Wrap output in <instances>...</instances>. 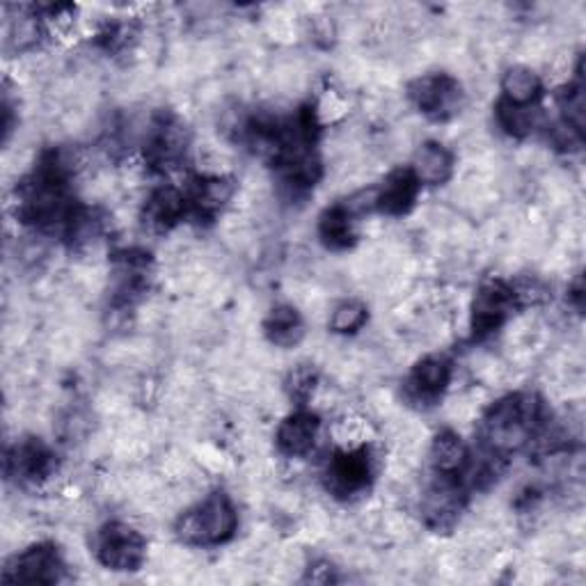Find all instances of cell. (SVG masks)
I'll return each instance as SVG.
<instances>
[{
	"label": "cell",
	"mask_w": 586,
	"mask_h": 586,
	"mask_svg": "<svg viewBox=\"0 0 586 586\" xmlns=\"http://www.w3.org/2000/svg\"><path fill=\"white\" fill-rule=\"evenodd\" d=\"M238 527V513L229 495L212 493L195 506L179 513L175 521V534L184 545L206 547L227 543Z\"/></svg>",
	"instance_id": "obj_1"
},
{
	"label": "cell",
	"mask_w": 586,
	"mask_h": 586,
	"mask_svg": "<svg viewBox=\"0 0 586 586\" xmlns=\"http://www.w3.org/2000/svg\"><path fill=\"white\" fill-rule=\"evenodd\" d=\"M312 111H315V122L330 126V124H337L349 117V99L341 90L328 88L321 92L317 106Z\"/></svg>",
	"instance_id": "obj_16"
},
{
	"label": "cell",
	"mask_w": 586,
	"mask_h": 586,
	"mask_svg": "<svg viewBox=\"0 0 586 586\" xmlns=\"http://www.w3.org/2000/svg\"><path fill=\"white\" fill-rule=\"evenodd\" d=\"M408 96L420 113L438 122L459 117L467 106L463 85L450 74H424L415 79L408 85Z\"/></svg>",
	"instance_id": "obj_3"
},
{
	"label": "cell",
	"mask_w": 586,
	"mask_h": 586,
	"mask_svg": "<svg viewBox=\"0 0 586 586\" xmlns=\"http://www.w3.org/2000/svg\"><path fill=\"white\" fill-rule=\"evenodd\" d=\"M96 559L111 570H137L147 562V541L143 532L128 523H109L94 538Z\"/></svg>",
	"instance_id": "obj_2"
},
{
	"label": "cell",
	"mask_w": 586,
	"mask_h": 586,
	"mask_svg": "<svg viewBox=\"0 0 586 586\" xmlns=\"http://www.w3.org/2000/svg\"><path fill=\"white\" fill-rule=\"evenodd\" d=\"M369 317V309L362 300L347 298L337 305H332L330 317H328V328L337 335H353L360 328H364Z\"/></svg>",
	"instance_id": "obj_15"
},
{
	"label": "cell",
	"mask_w": 586,
	"mask_h": 586,
	"mask_svg": "<svg viewBox=\"0 0 586 586\" xmlns=\"http://www.w3.org/2000/svg\"><path fill=\"white\" fill-rule=\"evenodd\" d=\"M454 154L442 143H424L412 154L410 172L415 175L420 184L426 186H442L454 175Z\"/></svg>",
	"instance_id": "obj_8"
},
{
	"label": "cell",
	"mask_w": 586,
	"mask_h": 586,
	"mask_svg": "<svg viewBox=\"0 0 586 586\" xmlns=\"http://www.w3.org/2000/svg\"><path fill=\"white\" fill-rule=\"evenodd\" d=\"M429 461L442 476H456L470 461V452L456 431H442L429 442Z\"/></svg>",
	"instance_id": "obj_11"
},
{
	"label": "cell",
	"mask_w": 586,
	"mask_h": 586,
	"mask_svg": "<svg viewBox=\"0 0 586 586\" xmlns=\"http://www.w3.org/2000/svg\"><path fill=\"white\" fill-rule=\"evenodd\" d=\"M420 182L410 169H397L385 179V184L378 188V212L388 216H403L418 202Z\"/></svg>",
	"instance_id": "obj_10"
},
{
	"label": "cell",
	"mask_w": 586,
	"mask_h": 586,
	"mask_svg": "<svg viewBox=\"0 0 586 586\" xmlns=\"http://www.w3.org/2000/svg\"><path fill=\"white\" fill-rule=\"evenodd\" d=\"M64 575V564L51 545H32L23 553L14 555L12 564L6 568V582L21 584H55Z\"/></svg>",
	"instance_id": "obj_5"
},
{
	"label": "cell",
	"mask_w": 586,
	"mask_h": 586,
	"mask_svg": "<svg viewBox=\"0 0 586 586\" xmlns=\"http://www.w3.org/2000/svg\"><path fill=\"white\" fill-rule=\"evenodd\" d=\"M452 381H454L452 364L440 356H429L412 369L408 378L405 397L408 401L418 403L420 408H429L442 399V394L452 385Z\"/></svg>",
	"instance_id": "obj_6"
},
{
	"label": "cell",
	"mask_w": 586,
	"mask_h": 586,
	"mask_svg": "<svg viewBox=\"0 0 586 586\" xmlns=\"http://www.w3.org/2000/svg\"><path fill=\"white\" fill-rule=\"evenodd\" d=\"M518 307L513 300L511 285L493 278L486 280L476 289V296L472 300V328L476 337L493 335L502 328V323L508 319L513 309Z\"/></svg>",
	"instance_id": "obj_4"
},
{
	"label": "cell",
	"mask_w": 586,
	"mask_h": 586,
	"mask_svg": "<svg viewBox=\"0 0 586 586\" xmlns=\"http://www.w3.org/2000/svg\"><path fill=\"white\" fill-rule=\"evenodd\" d=\"M541 90L543 81L532 66L513 64L502 76L504 101L513 103V106H534V101L541 96Z\"/></svg>",
	"instance_id": "obj_12"
},
{
	"label": "cell",
	"mask_w": 586,
	"mask_h": 586,
	"mask_svg": "<svg viewBox=\"0 0 586 586\" xmlns=\"http://www.w3.org/2000/svg\"><path fill=\"white\" fill-rule=\"evenodd\" d=\"M319 234L332 250H347L358 240L356 218L343 209V204H337L321 216Z\"/></svg>",
	"instance_id": "obj_13"
},
{
	"label": "cell",
	"mask_w": 586,
	"mask_h": 586,
	"mask_svg": "<svg viewBox=\"0 0 586 586\" xmlns=\"http://www.w3.org/2000/svg\"><path fill=\"white\" fill-rule=\"evenodd\" d=\"M321 435V422L307 410L287 415L278 431H275V444L285 459H305L315 452Z\"/></svg>",
	"instance_id": "obj_7"
},
{
	"label": "cell",
	"mask_w": 586,
	"mask_h": 586,
	"mask_svg": "<svg viewBox=\"0 0 586 586\" xmlns=\"http://www.w3.org/2000/svg\"><path fill=\"white\" fill-rule=\"evenodd\" d=\"M305 321L294 305L273 307L264 319V335L270 347L289 351L298 349L305 339Z\"/></svg>",
	"instance_id": "obj_9"
},
{
	"label": "cell",
	"mask_w": 586,
	"mask_h": 586,
	"mask_svg": "<svg viewBox=\"0 0 586 586\" xmlns=\"http://www.w3.org/2000/svg\"><path fill=\"white\" fill-rule=\"evenodd\" d=\"M497 124L513 137H527L545 124V115L538 106H513L508 101L497 103Z\"/></svg>",
	"instance_id": "obj_14"
}]
</instances>
